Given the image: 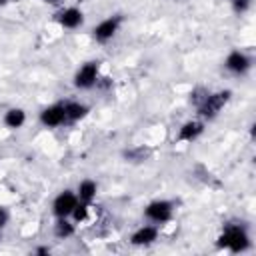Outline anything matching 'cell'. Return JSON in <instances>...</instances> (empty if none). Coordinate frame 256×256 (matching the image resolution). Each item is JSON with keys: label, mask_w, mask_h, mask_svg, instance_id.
Returning <instances> with one entry per match:
<instances>
[{"label": "cell", "mask_w": 256, "mask_h": 256, "mask_svg": "<svg viewBox=\"0 0 256 256\" xmlns=\"http://www.w3.org/2000/svg\"><path fill=\"white\" fill-rule=\"evenodd\" d=\"M218 246L232 254H238L250 248V236L242 224H226L222 234L218 236Z\"/></svg>", "instance_id": "cell-1"}, {"label": "cell", "mask_w": 256, "mask_h": 256, "mask_svg": "<svg viewBox=\"0 0 256 256\" xmlns=\"http://www.w3.org/2000/svg\"><path fill=\"white\" fill-rule=\"evenodd\" d=\"M230 100V90H220V92H212V94H206L200 102H198V114L202 118H216L218 112L228 104Z\"/></svg>", "instance_id": "cell-2"}, {"label": "cell", "mask_w": 256, "mask_h": 256, "mask_svg": "<svg viewBox=\"0 0 256 256\" xmlns=\"http://www.w3.org/2000/svg\"><path fill=\"white\" fill-rule=\"evenodd\" d=\"M98 78H100V62L98 60H90V62H84L76 74H74V86L78 90H90L92 86L98 84Z\"/></svg>", "instance_id": "cell-3"}, {"label": "cell", "mask_w": 256, "mask_h": 256, "mask_svg": "<svg viewBox=\"0 0 256 256\" xmlns=\"http://www.w3.org/2000/svg\"><path fill=\"white\" fill-rule=\"evenodd\" d=\"M144 216L152 224H164V222L172 220V216H174V204L170 200H152L150 204H146Z\"/></svg>", "instance_id": "cell-4"}, {"label": "cell", "mask_w": 256, "mask_h": 256, "mask_svg": "<svg viewBox=\"0 0 256 256\" xmlns=\"http://www.w3.org/2000/svg\"><path fill=\"white\" fill-rule=\"evenodd\" d=\"M78 202H80V200H78L76 192H72V190H62V192L54 198V202H52V214H54L56 218H70Z\"/></svg>", "instance_id": "cell-5"}, {"label": "cell", "mask_w": 256, "mask_h": 256, "mask_svg": "<svg viewBox=\"0 0 256 256\" xmlns=\"http://www.w3.org/2000/svg\"><path fill=\"white\" fill-rule=\"evenodd\" d=\"M120 24H122V16H120V14H114V16L104 18V20L98 22V24L94 26V30H92L94 40H96V42H102V44L108 42V40H112V38L116 36V32H118Z\"/></svg>", "instance_id": "cell-6"}, {"label": "cell", "mask_w": 256, "mask_h": 256, "mask_svg": "<svg viewBox=\"0 0 256 256\" xmlns=\"http://www.w3.org/2000/svg\"><path fill=\"white\" fill-rule=\"evenodd\" d=\"M40 124L46 126V128H58V126L68 124L64 102H56V104L46 106V108L40 112Z\"/></svg>", "instance_id": "cell-7"}, {"label": "cell", "mask_w": 256, "mask_h": 256, "mask_svg": "<svg viewBox=\"0 0 256 256\" xmlns=\"http://www.w3.org/2000/svg\"><path fill=\"white\" fill-rule=\"evenodd\" d=\"M224 68H226L228 72L236 74V76H244V74L252 68V60H250L244 52L232 50V52L226 56V60H224Z\"/></svg>", "instance_id": "cell-8"}, {"label": "cell", "mask_w": 256, "mask_h": 256, "mask_svg": "<svg viewBox=\"0 0 256 256\" xmlns=\"http://www.w3.org/2000/svg\"><path fill=\"white\" fill-rule=\"evenodd\" d=\"M54 20H56L62 28H66V30H74V28L82 26V22H84V14H82L80 8L70 6V8L60 10V12L54 16Z\"/></svg>", "instance_id": "cell-9"}, {"label": "cell", "mask_w": 256, "mask_h": 256, "mask_svg": "<svg viewBox=\"0 0 256 256\" xmlns=\"http://www.w3.org/2000/svg\"><path fill=\"white\" fill-rule=\"evenodd\" d=\"M156 238H158V228L154 224H144V226H140L138 230L132 232L130 242L134 246H148V244L156 242Z\"/></svg>", "instance_id": "cell-10"}, {"label": "cell", "mask_w": 256, "mask_h": 256, "mask_svg": "<svg viewBox=\"0 0 256 256\" xmlns=\"http://www.w3.org/2000/svg\"><path fill=\"white\" fill-rule=\"evenodd\" d=\"M202 132H204V122H200V120H188V122H184L180 126L176 140L178 142H194Z\"/></svg>", "instance_id": "cell-11"}, {"label": "cell", "mask_w": 256, "mask_h": 256, "mask_svg": "<svg viewBox=\"0 0 256 256\" xmlns=\"http://www.w3.org/2000/svg\"><path fill=\"white\" fill-rule=\"evenodd\" d=\"M64 108H66V120H68V124H74V122L82 120L88 114V106L82 104V102H76V100L64 102Z\"/></svg>", "instance_id": "cell-12"}, {"label": "cell", "mask_w": 256, "mask_h": 256, "mask_svg": "<svg viewBox=\"0 0 256 256\" xmlns=\"http://www.w3.org/2000/svg\"><path fill=\"white\" fill-rule=\"evenodd\" d=\"M96 192H98V184H96L94 180H90V178L82 180V182L78 184V188H76L78 200H80V202H86V204H90V202L96 198Z\"/></svg>", "instance_id": "cell-13"}, {"label": "cell", "mask_w": 256, "mask_h": 256, "mask_svg": "<svg viewBox=\"0 0 256 256\" xmlns=\"http://www.w3.org/2000/svg\"><path fill=\"white\" fill-rule=\"evenodd\" d=\"M24 122H26V112L22 108H10V110L4 112V124H6V128L18 130V128L24 126Z\"/></svg>", "instance_id": "cell-14"}, {"label": "cell", "mask_w": 256, "mask_h": 256, "mask_svg": "<svg viewBox=\"0 0 256 256\" xmlns=\"http://www.w3.org/2000/svg\"><path fill=\"white\" fill-rule=\"evenodd\" d=\"M54 234L58 238H70L74 234V224L68 222V218H58L54 224Z\"/></svg>", "instance_id": "cell-15"}, {"label": "cell", "mask_w": 256, "mask_h": 256, "mask_svg": "<svg viewBox=\"0 0 256 256\" xmlns=\"http://www.w3.org/2000/svg\"><path fill=\"white\" fill-rule=\"evenodd\" d=\"M88 208H90V204H86V202H78L76 208H74V212H72L74 222H82V220H86V218H88Z\"/></svg>", "instance_id": "cell-16"}, {"label": "cell", "mask_w": 256, "mask_h": 256, "mask_svg": "<svg viewBox=\"0 0 256 256\" xmlns=\"http://www.w3.org/2000/svg\"><path fill=\"white\" fill-rule=\"evenodd\" d=\"M250 4H252V0H230V6L236 14H244L250 8Z\"/></svg>", "instance_id": "cell-17"}, {"label": "cell", "mask_w": 256, "mask_h": 256, "mask_svg": "<svg viewBox=\"0 0 256 256\" xmlns=\"http://www.w3.org/2000/svg\"><path fill=\"white\" fill-rule=\"evenodd\" d=\"M6 222H8V212H6V208L0 206V236H2V230H4Z\"/></svg>", "instance_id": "cell-18"}, {"label": "cell", "mask_w": 256, "mask_h": 256, "mask_svg": "<svg viewBox=\"0 0 256 256\" xmlns=\"http://www.w3.org/2000/svg\"><path fill=\"white\" fill-rule=\"evenodd\" d=\"M34 254H50V248L48 246H40V248L34 250Z\"/></svg>", "instance_id": "cell-19"}, {"label": "cell", "mask_w": 256, "mask_h": 256, "mask_svg": "<svg viewBox=\"0 0 256 256\" xmlns=\"http://www.w3.org/2000/svg\"><path fill=\"white\" fill-rule=\"evenodd\" d=\"M42 2H46V4H58L60 0H42Z\"/></svg>", "instance_id": "cell-20"}, {"label": "cell", "mask_w": 256, "mask_h": 256, "mask_svg": "<svg viewBox=\"0 0 256 256\" xmlns=\"http://www.w3.org/2000/svg\"><path fill=\"white\" fill-rule=\"evenodd\" d=\"M6 4V0H0V6H4Z\"/></svg>", "instance_id": "cell-21"}]
</instances>
